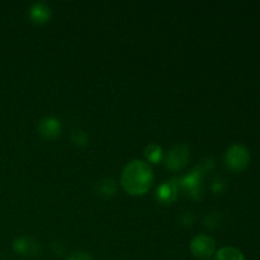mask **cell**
Returning <instances> with one entry per match:
<instances>
[{
	"instance_id": "obj_1",
	"label": "cell",
	"mask_w": 260,
	"mask_h": 260,
	"mask_svg": "<svg viewBox=\"0 0 260 260\" xmlns=\"http://www.w3.org/2000/svg\"><path fill=\"white\" fill-rule=\"evenodd\" d=\"M154 174L150 164L144 160H134L124 167L121 175L122 187L132 196H142L150 189Z\"/></svg>"
},
{
	"instance_id": "obj_2",
	"label": "cell",
	"mask_w": 260,
	"mask_h": 260,
	"mask_svg": "<svg viewBox=\"0 0 260 260\" xmlns=\"http://www.w3.org/2000/svg\"><path fill=\"white\" fill-rule=\"evenodd\" d=\"M225 161L231 170L241 172V170L246 169L250 162V152L244 145H233L226 150Z\"/></svg>"
},
{
	"instance_id": "obj_3",
	"label": "cell",
	"mask_w": 260,
	"mask_h": 260,
	"mask_svg": "<svg viewBox=\"0 0 260 260\" xmlns=\"http://www.w3.org/2000/svg\"><path fill=\"white\" fill-rule=\"evenodd\" d=\"M190 152L187 145H177L172 147L165 155V165L169 170H182L188 164Z\"/></svg>"
},
{
	"instance_id": "obj_4",
	"label": "cell",
	"mask_w": 260,
	"mask_h": 260,
	"mask_svg": "<svg viewBox=\"0 0 260 260\" xmlns=\"http://www.w3.org/2000/svg\"><path fill=\"white\" fill-rule=\"evenodd\" d=\"M216 243L211 236L198 235L190 241V251L201 259H207L215 253Z\"/></svg>"
},
{
	"instance_id": "obj_5",
	"label": "cell",
	"mask_w": 260,
	"mask_h": 260,
	"mask_svg": "<svg viewBox=\"0 0 260 260\" xmlns=\"http://www.w3.org/2000/svg\"><path fill=\"white\" fill-rule=\"evenodd\" d=\"M13 248L19 255L23 256H36L40 255L41 245L36 240L30 238H19L14 241Z\"/></svg>"
},
{
	"instance_id": "obj_6",
	"label": "cell",
	"mask_w": 260,
	"mask_h": 260,
	"mask_svg": "<svg viewBox=\"0 0 260 260\" xmlns=\"http://www.w3.org/2000/svg\"><path fill=\"white\" fill-rule=\"evenodd\" d=\"M38 132L46 139H55L61 134L60 121L53 117H46L38 123Z\"/></svg>"
},
{
	"instance_id": "obj_7",
	"label": "cell",
	"mask_w": 260,
	"mask_h": 260,
	"mask_svg": "<svg viewBox=\"0 0 260 260\" xmlns=\"http://www.w3.org/2000/svg\"><path fill=\"white\" fill-rule=\"evenodd\" d=\"M177 185L173 182H165L164 184H161L157 189L156 196L157 200L162 203H172L173 201L177 197Z\"/></svg>"
},
{
	"instance_id": "obj_8",
	"label": "cell",
	"mask_w": 260,
	"mask_h": 260,
	"mask_svg": "<svg viewBox=\"0 0 260 260\" xmlns=\"http://www.w3.org/2000/svg\"><path fill=\"white\" fill-rule=\"evenodd\" d=\"M29 15L32 18L33 22L36 23H45L46 20L50 18L51 10L50 8L46 4H42V3H37V4L33 5L29 10Z\"/></svg>"
},
{
	"instance_id": "obj_9",
	"label": "cell",
	"mask_w": 260,
	"mask_h": 260,
	"mask_svg": "<svg viewBox=\"0 0 260 260\" xmlns=\"http://www.w3.org/2000/svg\"><path fill=\"white\" fill-rule=\"evenodd\" d=\"M216 260H245L243 253L233 246H225L216 254Z\"/></svg>"
},
{
	"instance_id": "obj_10",
	"label": "cell",
	"mask_w": 260,
	"mask_h": 260,
	"mask_svg": "<svg viewBox=\"0 0 260 260\" xmlns=\"http://www.w3.org/2000/svg\"><path fill=\"white\" fill-rule=\"evenodd\" d=\"M182 185L184 187V189H187V192L197 194L198 189H200V173L193 172V174L188 175L182 180Z\"/></svg>"
},
{
	"instance_id": "obj_11",
	"label": "cell",
	"mask_w": 260,
	"mask_h": 260,
	"mask_svg": "<svg viewBox=\"0 0 260 260\" xmlns=\"http://www.w3.org/2000/svg\"><path fill=\"white\" fill-rule=\"evenodd\" d=\"M117 189V185L114 183V180L112 179H103L98 183L96 185V192L102 197H111L114 194Z\"/></svg>"
},
{
	"instance_id": "obj_12",
	"label": "cell",
	"mask_w": 260,
	"mask_h": 260,
	"mask_svg": "<svg viewBox=\"0 0 260 260\" xmlns=\"http://www.w3.org/2000/svg\"><path fill=\"white\" fill-rule=\"evenodd\" d=\"M145 156H146L147 161L157 164L162 157V149L159 145L150 144L149 146L145 149Z\"/></svg>"
},
{
	"instance_id": "obj_13",
	"label": "cell",
	"mask_w": 260,
	"mask_h": 260,
	"mask_svg": "<svg viewBox=\"0 0 260 260\" xmlns=\"http://www.w3.org/2000/svg\"><path fill=\"white\" fill-rule=\"evenodd\" d=\"M71 140H73L74 144L78 145V146H84V145H86V142H88V135L84 131H81V129H74V131L71 132Z\"/></svg>"
},
{
	"instance_id": "obj_14",
	"label": "cell",
	"mask_w": 260,
	"mask_h": 260,
	"mask_svg": "<svg viewBox=\"0 0 260 260\" xmlns=\"http://www.w3.org/2000/svg\"><path fill=\"white\" fill-rule=\"evenodd\" d=\"M66 260H93V258L90 254L84 253V251H75V253L70 254Z\"/></svg>"
}]
</instances>
